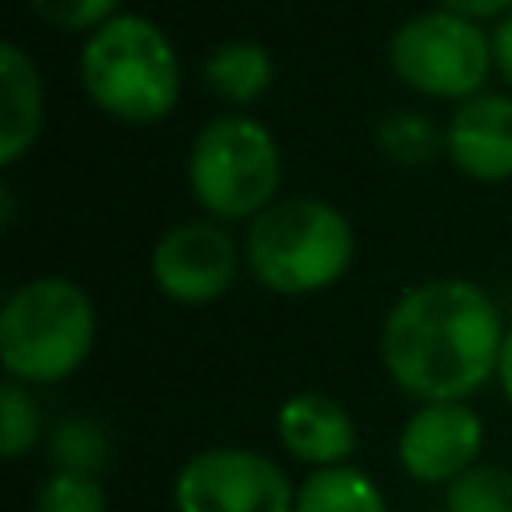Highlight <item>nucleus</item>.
I'll list each match as a JSON object with an SVG mask.
<instances>
[{"label": "nucleus", "instance_id": "a211bd4d", "mask_svg": "<svg viewBox=\"0 0 512 512\" xmlns=\"http://www.w3.org/2000/svg\"><path fill=\"white\" fill-rule=\"evenodd\" d=\"M40 432H44V420H40L32 392L24 384L8 380L0 388V452H4V460H20L24 452H32Z\"/></svg>", "mask_w": 512, "mask_h": 512}, {"label": "nucleus", "instance_id": "4468645a", "mask_svg": "<svg viewBox=\"0 0 512 512\" xmlns=\"http://www.w3.org/2000/svg\"><path fill=\"white\" fill-rule=\"evenodd\" d=\"M204 80L216 96H224L232 104H252L272 84V56L256 40H228L208 52Z\"/></svg>", "mask_w": 512, "mask_h": 512}, {"label": "nucleus", "instance_id": "f257e3e1", "mask_svg": "<svg viewBox=\"0 0 512 512\" xmlns=\"http://www.w3.org/2000/svg\"><path fill=\"white\" fill-rule=\"evenodd\" d=\"M504 324L484 288L460 276L408 288L380 328V360L392 384L420 400H468L496 376Z\"/></svg>", "mask_w": 512, "mask_h": 512}, {"label": "nucleus", "instance_id": "9b49d317", "mask_svg": "<svg viewBox=\"0 0 512 512\" xmlns=\"http://www.w3.org/2000/svg\"><path fill=\"white\" fill-rule=\"evenodd\" d=\"M444 148L472 180L512 176V96H468L448 120Z\"/></svg>", "mask_w": 512, "mask_h": 512}, {"label": "nucleus", "instance_id": "20e7f679", "mask_svg": "<svg viewBox=\"0 0 512 512\" xmlns=\"http://www.w3.org/2000/svg\"><path fill=\"white\" fill-rule=\"evenodd\" d=\"M96 344V304L64 276L20 284L0 312V360L16 384H56L72 376Z\"/></svg>", "mask_w": 512, "mask_h": 512}, {"label": "nucleus", "instance_id": "412c9836", "mask_svg": "<svg viewBox=\"0 0 512 512\" xmlns=\"http://www.w3.org/2000/svg\"><path fill=\"white\" fill-rule=\"evenodd\" d=\"M492 64L500 68V76L512 84V12L496 24V32H492Z\"/></svg>", "mask_w": 512, "mask_h": 512}, {"label": "nucleus", "instance_id": "4be33fe9", "mask_svg": "<svg viewBox=\"0 0 512 512\" xmlns=\"http://www.w3.org/2000/svg\"><path fill=\"white\" fill-rule=\"evenodd\" d=\"M444 12H456V16H468V20H480V16H500L512 8V0H436Z\"/></svg>", "mask_w": 512, "mask_h": 512}, {"label": "nucleus", "instance_id": "0eeeda50", "mask_svg": "<svg viewBox=\"0 0 512 512\" xmlns=\"http://www.w3.org/2000/svg\"><path fill=\"white\" fill-rule=\"evenodd\" d=\"M176 512H292L296 484L252 448H204L172 480Z\"/></svg>", "mask_w": 512, "mask_h": 512}, {"label": "nucleus", "instance_id": "6e6552de", "mask_svg": "<svg viewBox=\"0 0 512 512\" xmlns=\"http://www.w3.org/2000/svg\"><path fill=\"white\" fill-rule=\"evenodd\" d=\"M240 252L232 236L212 220H184L172 224L148 260L152 284L176 304H208L224 296L236 280Z\"/></svg>", "mask_w": 512, "mask_h": 512}, {"label": "nucleus", "instance_id": "1a4fd4ad", "mask_svg": "<svg viewBox=\"0 0 512 512\" xmlns=\"http://www.w3.org/2000/svg\"><path fill=\"white\" fill-rule=\"evenodd\" d=\"M480 448H484V420L464 400L420 404L396 436V460L416 484L448 488L456 476L480 464Z\"/></svg>", "mask_w": 512, "mask_h": 512}, {"label": "nucleus", "instance_id": "aec40b11", "mask_svg": "<svg viewBox=\"0 0 512 512\" xmlns=\"http://www.w3.org/2000/svg\"><path fill=\"white\" fill-rule=\"evenodd\" d=\"M28 8L64 32H80V28H100L112 20L116 0H28Z\"/></svg>", "mask_w": 512, "mask_h": 512}, {"label": "nucleus", "instance_id": "ddd939ff", "mask_svg": "<svg viewBox=\"0 0 512 512\" xmlns=\"http://www.w3.org/2000/svg\"><path fill=\"white\" fill-rule=\"evenodd\" d=\"M292 512H388V500L364 468L336 464V468H316L296 484Z\"/></svg>", "mask_w": 512, "mask_h": 512}, {"label": "nucleus", "instance_id": "9d476101", "mask_svg": "<svg viewBox=\"0 0 512 512\" xmlns=\"http://www.w3.org/2000/svg\"><path fill=\"white\" fill-rule=\"evenodd\" d=\"M276 436L284 452L300 464L336 468L356 452V420L328 392H296L276 408Z\"/></svg>", "mask_w": 512, "mask_h": 512}, {"label": "nucleus", "instance_id": "5701e85b", "mask_svg": "<svg viewBox=\"0 0 512 512\" xmlns=\"http://www.w3.org/2000/svg\"><path fill=\"white\" fill-rule=\"evenodd\" d=\"M496 380H500V388H504V396H508V404H512V328L504 332V344H500V364H496Z\"/></svg>", "mask_w": 512, "mask_h": 512}, {"label": "nucleus", "instance_id": "423d86ee", "mask_svg": "<svg viewBox=\"0 0 512 512\" xmlns=\"http://www.w3.org/2000/svg\"><path fill=\"white\" fill-rule=\"evenodd\" d=\"M388 60L396 76L424 92V96H476L488 64H492V40L480 32L476 20L432 8L408 16L392 40Z\"/></svg>", "mask_w": 512, "mask_h": 512}, {"label": "nucleus", "instance_id": "7ed1b4c3", "mask_svg": "<svg viewBox=\"0 0 512 512\" xmlns=\"http://www.w3.org/2000/svg\"><path fill=\"white\" fill-rule=\"evenodd\" d=\"M80 84L96 108L128 124H152L176 108L180 64L160 24L148 16H112L80 52Z\"/></svg>", "mask_w": 512, "mask_h": 512}, {"label": "nucleus", "instance_id": "f03ea898", "mask_svg": "<svg viewBox=\"0 0 512 512\" xmlns=\"http://www.w3.org/2000/svg\"><path fill=\"white\" fill-rule=\"evenodd\" d=\"M352 256L356 236L348 216L312 196H288L268 204L260 216H252L244 236L248 272L280 296H308L332 288L352 268Z\"/></svg>", "mask_w": 512, "mask_h": 512}, {"label": "nucleus", "instance_id": "dca6fc26", "mask_svg": "<svg viewBox=\"0 0 512 512\" xmlns=\"http://www.w3.org/2000/svg\"><path fill=\"white\" fill-rule=\"evenodd\" d=\"M444 512H512V472L504 464H476L444 492Z\"/></svg>", "mask_w": 512, "mask_h": 512}, {"label": "nucleus", "instance_id": "39448f33", "mask_svg": "<svg viewBox=\"0 0 512 512\" xmlns=\"http://www.w3.org/2000/svg\"><path fill=\"white\" fill-rule=\"evenodd\" d=\"M188 184L216 220L260 216L280 184V148L260 120L216 116L192 140Z\"/></svg>", "mask_w": 512, "mask_h": 512}, {"label": "nucleus", "instance_id": "f3484780", "mask_svg": "<svg viewBox=\"0 0 512 512\" xmlns=\"http://www.w3.org/2000/svg\"><path fill=\"white\" fill-rule=\"evenodd\" d=\"M376 140L400 164H428L440 148V128L424 112H392V116L380 120Z\"/></svg>", "mask_w": 512, "mask_h": 512}, {"label": "nucleus", "instance_id": "6ab92c4d", "mask_svg": "<svg viewBox=\"0 0 512 512\" xmlns=\"http://www.w3.org/2000/svg\"><path fill=\"white\" fill-rule=\"evenodd\" d=\"M36 512H108V500L100 480L48 472L44 484L36 488Z\"/></svg>", "mask_w": 512, "mask_h": 512}, {"label": "nucleus", "instance_id": "2eb2a0df", "mask_svg": "<svg viewBox=\"0 0 512 512\" xmlns=\"http://www.w3.org/2000/svg\"><path fill=\"white\" fill-rule=\"evenodd\" d=\"M48 464H52V472L100 480L104 468L112 464L108 432H104L96 420H84V416L60 420V424L48 432Z\"/></svg>", "mask_w": 512, "mask_h": 512}, {"label": "nucleus", "instance_id": "f8f14e48", "mask_svg": "<svg viewBox=\"0 0 512 512\" xmlns=\"http://www.w3.org/2000/svg\"><path fill=\"white\" fill-rule=\"evenodd\" d=\"M0 88V164H12L24 148H32L44 124V84L20 44L0 48Z\"/></svg>", "mask_w": 512, "mask_h": 512}]
</instances>
